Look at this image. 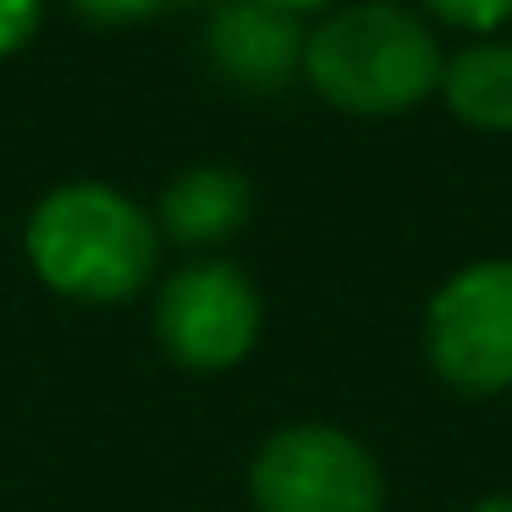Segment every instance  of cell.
Instances as JSON below:
<instances>
[{
    "mask_svg": "<svg viewBox=\"0 0 512 512\" xmlns=\"http://www.w3.org/2000/svg\"><path fill=\"white\" fill-rule=\"evenodd\" d=\"M23 254L50 292L111 309L149 287L160 265V226L133 193L111 182H61L28 210Z\"/></svg>",
    "mask_w": 512,
    "mask_h": 512,
    "instance_id": "1",
    "label": "cell"
},
{
    "mask_svg": "<svg viewBox=\"0 0 512 512\" xmlns=\"http://www.w3.org/2000/svg\"><path fill=\"white\" fill-rule=\"evenodd\" d=\"M441 45L419 12L391 0H358L309 28L303 78L347 116H402L441 89Z\"/></svg>",
    "mask_w": 512,
    "mask_h": 512,
    "instance_id": "2",
    "label": "cell"
},
{
    "mask_svg": "<svg viewBox=\"0 0 512 512\" xmlns=\"http://www.w3.org/2000/svg\"><path fill=\"white\" fill-rule=\"evenodd\" d=\"M254 512H380L386 474L358 435L336 424H287L248 463Z\"/></svg>",
    "mask_w": 512,
    "mask_h": 512,
    "instance_id": "3",
    "label": "cell"
},
{
    "mask_svg": "<svg viewBox=\"0 0 512 512\" xmlns=\"http://www.w3.org/2000/svg\"><path fill=\"white\" fill-rule=\"evenodd\" d=\"M424 353L463 397L512 391V259H479L441 281L424 314Z\"/></svg>",
    "mask_w": 512,
    "mask_h": 512,
    "instance_id": "4",
    "label": "cell"
},
{
    "mask_svg": "<svg viewBox=\"0 0 512 512\" xmlns=\"http://www.w3.org/2000/svg\"><path fill=\"white\" fill-rule=\"evenodd\" d=\"M265 303L259 287L232 265V259H188L171 270L155 298V336L171 364L193 375H221L243 364L259 342Z\"/></svg>",
    "mask_w": 512,
    "mask_h": 512,
    "instance_id": "5",
    "label": "cell"
},
{
    "mask_svg": "<svg viewBox=\"0 0 512 512\" xmlns=\"http://www.w3.org/2000/svg\"><path fill=\"white\" fill-rule=\"evenodd\" d=\"M303 45H309L303 17L276 12L265 0H221L204 28V61L243 94H276L303 78Z\"/></svg>",
    "mask_w": 512,
    "mask_h": 512,
    "instance_id": "6",
    "label": "cell"
},
{
    "mask_svg": "<svg viewBox=\"0 0 512 512\" xmlns=\"http://www.w3.org/2000/svg\"><path fill=\"white\" fill-rule=\"evenodd\" d=\"M254 215V188L243 171L232 166H188L182 177L166 182L155 204V226L160 237L182 248H215L232 243Z\"/></svg>",
    "mask_w": 512,
    "mask_h": 512,
    "instance_id": "7",
    "label": "cell"
},
{
    "mask_svg": "<svg viewBox=\"0 0 512 512\" xmlns=\"http://www.w3.org/2000/svg\"><path fill=\"white\" fill-rule=\"evenodd\" d=\"M441 94L452 116L479 133H512V45L479 39L441 67Z\"/></svg>",
    "mask_w": 512,
    "mask_h": 512,
    "instance_id": "8",
    "label": "cell"
},
{
    "mask_svg": "<svg viewBox=\"0 0 512 512\" xmlns=\"http://www.w3.org/2000/svg\"><path fill=\"white\" fill-rule=\"evenodd\" d=\"M177 0H67V12L78 17L83 28H138L149 17L171 12Z\"/></svg>",
    "mask_w": 512,
    "mask_h": 512,
    "instance_id": "9",
    "label": "cell"
},
{
    "mask_svg": "<svg viewBox=\"0 0 512 512\" xmlns=\"http://www.w3.org/2000/svg\"><path fill=\"white\" fill-rule=\"evenodd\" d=\"M441 23L468 28V34H490V28L512 23V0H424Z\"/></svg>",
    "mask_w": 512,
    "mask_h": 512,
    "instance_id": "10",
    "label": "cell"
},
{
    "mask_svg": "<svg viewBox=\"0 0 512 512\" xmlns=\"http://www.w3.org/2000/svg\"><path fill=\"white\" fill-rule=\"evenodd\" d=\"M45 23V0H0V61L17 56Z\"/></svg>",
    "mask_w": 512,
    "mask_h": 512,
    "instance_id": "11",
    "label": "cell"
},
{
    "mask_svg": "<svg viewBox=\"0 0 512 512\" xmlns=\"http://www.w3.org/2000/svg\"><path fill=\"white\" fill-rule=\"evenodd\" d=\"M265 6H276V12H292V17H309V12H325L331 0H265Z\"/></svg>",
    "mask_w": 512,
    "mask_h": 512,
    "instance_id": "12",
    "label": "cell"
},
{
    "mask_svg": "<svg viewBox=\"0 0 512 512\" xmlns=\"http://www.w3.org/2000/svg\"><path fill=\"white\" fill-rule=\"evenodd\" d=\"M474 512H512V496H485Z\"/></svg>",
    "mask_w": 512,
    "mask_h": 512,
    "instance_id": "13",
    "label": "cell"
},
{
    "mask_svg": "<svg viewBox=\"0 0 512 512\" xmlns=\"http://www.w3.org/2000/svg\"><path fill=\"white\" fill-rule=\"evenodd\" d=\"M177 6H199V0H177Z\"/></svg>",
    "mask_w": 512,
    "mask_h": 512,
    "instance_id": "14",
    "label": "cell"
}]
</instances>
